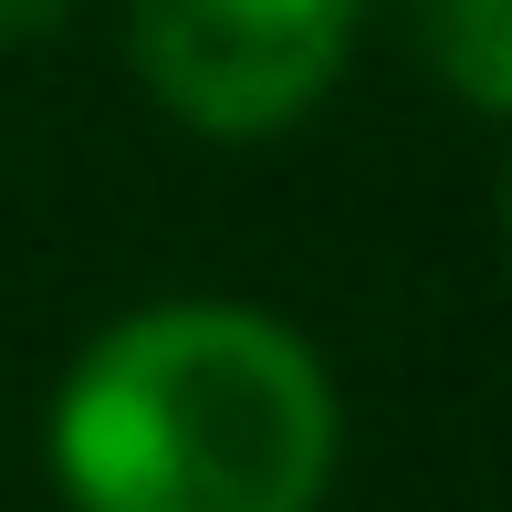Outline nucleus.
<instances>
[{
    "instance_id": "f257e3e1",
    "label": "nucleus",
    "mask_w": 512,
    "mask_h": 512,
    "mask_svg": "<svg viewBox=\"0 0 512 512\" xmlns=\"http://www.w3.org/2000/svg\"><path fill=\"white\" fill-rule=\"evenodd\" d=\"M345 450L335 377L283 314L168 293L53 387L42 460L74 512H314Z\"/></svg>"
},
{
    "instance_id": "f03ea898",
    "label": "nucleus",
    "mask_w": 512,
    "mask_h": 512,
    "mask_svg": "<svg viewBox=\"0 0 512 512\" xmlns=\"http://www.w3.org/2000/svg\"><path fill=\"white\" fill-rule=\"evenodd\" d=\"M366 0H126L136 84L209 147H262L335 95Z\"/></svg>"
},
{
    "instance_id": "7ed1b4c3",
    "label": "nucleus",
    "mask_w": 512,
    "mask_h": 512,
    "mask_svg": "<svg viewBox=\"0 0 512 512\" xmlns=\"http://www.w3.org/2000/svg\"><path fill=\"white\" fill-rule=\"evenodd\" d=\"M408 32H418V63L471 115L512 126V0H408Z\"/></svg>"
},
{
    "instance_id": "20e7f679",
    "label": "nucleus",
    "mask_w": 512,
    "mask_h": 512,
    "mask_svg": "<svg viewBox=\"0 0 512 512\" xmlns=\"http://www.w3.org/2000/svg\"><path fill=\"white\" fill-rule=\"evenodd\" d=\"M84 0H0V42H42V32H63Z\"/></svg>"
},
{
    "instance_id": "39448f33",
    "label": "nucleus",
    "mask_w": 512,
    "mask_h": 512,
    "mask_svg": "<svg viewBox=\"0 0 512 512\" xmlns=\"http://www.w3.org/2000/svg\"><path fill=\"white\" fill-rule=\"evenodd\" d=\"M502 241H512V157H502Z\"/></svg>"
}]
</instances>
